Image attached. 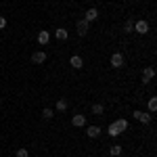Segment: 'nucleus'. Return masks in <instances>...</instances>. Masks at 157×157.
<instances>
[{"mask_svg": "<svg viewBox=\"0 0 157 157\" xmlns=\"http://www.w3.org/2000/svg\"><path fill=\"white\" fill-rule=\"evenodd\" d=\"M134 117L143 124H149L151 121V113H145V111H134Z\"/></svg>", "mask_w": 157, "mask_h": 157, "instance_id": "obj_4", "label": "nucleus"}, {"mask_svg": "<svg viewBox=\"0 0 157 157\" xmlns=\"http://www.w3.org/2000/svg\"><path fill=\"white\" fill-rule=\"evenodd\" d=\"M17 157H29V151H27V149H23V147H21V149H19V151H17Z\"/></svg>", "mask_w": 157, "mask_h": 157, "instance_id": "obj_20", "label": "nucleus"}, {"mask_svg": "<svg viewBox=\"0 0 157 157\" xmlns=\"http://www.w3.org/2000/svg\"><path fill=\"white\" fill-rule=\"evenodd\" d=\"M86 134H88L90 138H97L98 134H101V128H98V126H90V128L86 130Z\"/></svg>", "mask_w": 157, "mask_h": 157, "instance_id": "obj_12", "label": "nucleus"}, {"mask_svg": "<svg viewBox=\"0 0 157 157\" xmlns=\"http://www.w3.org/2000/svg\"><path fill=\"white\" fill-rule=\"evenodd\" d=\"M55 38H57V40H67V38H69V32L63 29V27H59V29L55 32Z\"/></svg>", "mask_w": 157, "mask_h": 157, "instance_id": "obj_10", "label": "nucleus"}, {"mask_svg": "<svg viewBox=\"0 0 157 157\" xmlns=\"http://www.w3.org/2000/svg\"><path fill=\"white\" fill-rule=\"evenodd\" d=\"M134 32H138V34H147V32H149V23H147L145 19H143V21H136V23H134Z\"/></svg>", "mask_w": 157, "mask_h": 157, "instance_id": "obj_3", "label": "nucleus"}, {"mask_svg": "<svg viewBox=\"0 0 157 157\" xmlns=\"http://www.w3.org/2000/svg\"><path fill=\"white\" fill-rule=\"evenodd\" d=\"M42 115H44L46 120H50V117L55 115V111H52V109H44V111H42Z\"/></svg>", "mask_w": 157, "mask_h": 157, "instance_id": "obj_21", "label": "nucleus"}, {"mask_svg": "<svg viewBox=\"0 0 157 157\" xmlns=\"http://www.w3.org/2000/svg\"><path fill=\"white\" fill-rule=\"evenodd\" d=\"M109 153H111V157H120L121 155V145H113L109 149Z\"/></svg>", "mask_w": 157, "mask_h": 157, "instance_id": "obj_14", "label": "nucleus"}, {"mask_svg": "<svg viewBox=\"0 0 157 157\" xmlns=\"http://www.w3.org/2000/svg\"><path fill=\"white\" fill-rule=\"evenodd\" d=\"M32 61H34V63H38V65H40V63H46V52H44V50L34 52V55H32Z\"/></svg>", "mask_w": 157, "mask_h": 157, "instance_id": "obj_5", "label": "nucleus"}, {"mask_svg": "<svg viewBox=\"0 0 157 157\" xmlns=\"http://www.w3.org/2000/svg\"><path fill=\"white\" fill-rule=\"evenodd\" d=\"M97 17H98V11H97V9H88V11H86V15H84V21H88V23H90V21H97Z\"/></svg>", "mask_w": 157, "mask_h": 157, "instance_id": "obj_7", "label": "nucleus"}, {"mask_svg": "<svg viewBox=\"0 0 157 157\" xmlns=\"http://www.w3.org/2000/svg\"><path fill=\"white\" fill-rule=\"evenodd\" d=\"M4 25H6V19H4V17H0V29H2Z\"/></svg>", "mask_w": 157, "mask_h": 157, "instance_id": "obj_22", "label": "nucleus"}, {"mask_svg": "<svg viewBox=\"0 0 157 157\" xmlns=\"http://www.w3.org/2000/svg\"><path fill=\"white\" fill-rule=\"evenodd\" d=\"M121 65H124V55H121V52H115V55H111V67L120 69Z\"/></svg>", "mask_w": 157, "mask_h": 157, "instance_id": "obj_1", "label": "nucleus"}, {"mask_svg": "<svg viewBox=\"0 0 157 157\" xmlns=\"http://www.w3.org/2000/svg\"><path fill=\"white\" fill-rule=\"evenodd\" d=\"M75 27H78V34H80V36H86V34H88V21H84V19H80Z\"/></svg>", "mask_w": 157, "mask_h": 157, "instance_id": "obj_8", "label": "nucleus"}, {"mask_svg": "<svg viewBox=\"0 0 157 157\" xmlns=\"http://www.w3.org/2000/svg\"><path fill=\"white\" fill-rule=\"evenodd\" d=\"M153 78H155V67H145V71H143V82L149 84Z\"/></svg>", "mask_w": 157, "mask_h": 157, "instance_id": "obj_2", "label": "nucleus"}, {"mask_svg": "<svg viewBox=\"0 0 157 157\" xmlns=\"http://www.w3.org/2000/svg\"><path fill=\"white\" fill-rule=\"evenodd\" d=\"M113 126H115V128H117V132H124V130H128V121H126V120H117V121H115V124H113Z\"/></svg>", "mask_w": 157, "mask_h": 157, "instance_id": "obj_11", "label": "nucleus"}, {"mask_svg": "<svg viewBox=\"0 0 157 157\" xmlns=\"http://www.w3.org/2000/svg\"><path fill=\"white\" fill-rule=\"evenodd\" d=\"M107 134H109V136H117L120 132H117V128H115L113 124H109V128H107Z\"/></svg>", "mask_w": 157, "mask_h": 157, "instance_id": "obj_18", "label": "nucleus"}, {"mask_svg": "<svg viewBox=\"0 0 157 157\" xmlns=\"http://www.w3.org/2000/svg\"><path fill=\"white\" fill-rule=\"evenodd\" d=\"M149 111H157V98H151L149 101Z\"/></svg>", "mask_w": 157, "mask_h": 157, "instance_id": "obj_19", "label": "nucleus"}, {"mask_svg": "<svg viewBox=\"0 0 157 157\" xmlns=\"http://www.w3.org/2000/svg\"><path fill=\"white\" fill-rule=\"evenodd\" d=\"M71 124L75 126V128H82V126L86 124V117L82 115V113H75V115L71 117Z\"/></svg>", "mask_w": 157, "mask_h": 157, "instance_id": "obj_6", "label": "nucleus"}, {"mask_svg": "<svg viewBox=\"0 0 157 157\" xmlns=\"http://www.w3.org/2000/svg\"><path fill=\"white\" fill-rule=\"evenodd\" d=\"M103 111H105V107H103L101 103H94V105H92V113H94V115H103Z\"/></svg>", "mask_w": 157, "mask_h": 157, "instance_id": "obj_15", "label": "nucleus"}, {"mask_svg": "<svg viewBox=\"0 0 157 157\" xmlns=\"http://www.w3.org/2000/svg\"><path fill=\"white\" fill-rule=\"evenodd\" d=\"M65 109H67V101L65 98H59L57 101V111H65Z\"/></svg>", "mask_w": 157, "mask_h": 157, "instance_id": "obj_16", "label": "nucleus"}, {"mask_svg": "<svg viewBox=\"0 0 157 157\" xmlns=\"http://www.w3.org/2000/svg\"><path fill=\"white\" fill-rule=\"evenodd\" d=\"M124 32H126V34L134 32V21H130V19H128V21H126V25H124Z\"/></svg>", "mask_w": 157, "mask_h": 157, "instance_id": "obj_17", "label": "nucleus"}, {"mask_svg": "<svg viewBox=\"0 0 157 157\" xmlns=\"http://www.w3.org/2000/svg\"><path fill=\"white\" fill-rule=\"evenodd\" d=\"M69 65H71L73 69H80V67L84 65V61H82V57H78V55H73L71 59H69Z\"/></svg>", "mask_w": 157, "mask_h": 157, "instance_id": "obj_9", "label": "nucleus"}, {"mask_svg": "<svg viewBox=\"0 0 157 157\" xmlns=\"http://www.w3.org/2000/svg\"><path fill=\"white\" fill-rule=\"evenodd\" d=\"M48 40H50L48 32H40V34H38V42H40V44H48Z\"/></svg>", "mask_w": 157, "mask_h": 157, "instance_id": "obj_13", "label": "nucleus"}]
</instances>
